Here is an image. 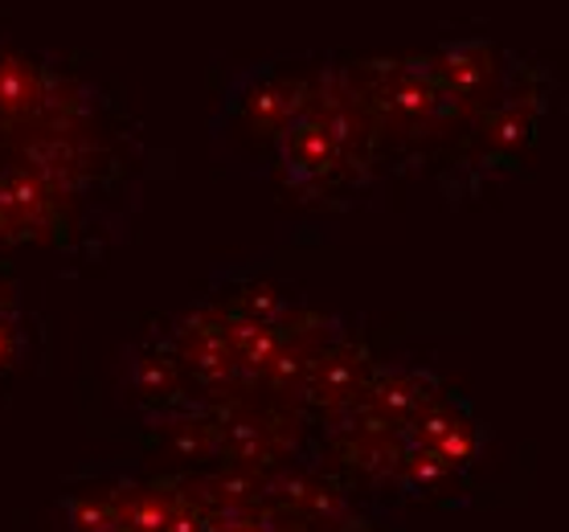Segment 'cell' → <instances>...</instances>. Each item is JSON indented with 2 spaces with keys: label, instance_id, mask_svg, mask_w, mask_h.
Instances as JSON below:
<instances>
[]
</instances>
